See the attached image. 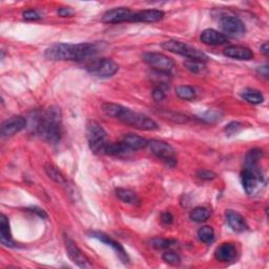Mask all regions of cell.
Here are the masks:
<instances>
[{
	"label": "cell",
	"mask_w": 269,
	"mask_h": 269,
	"mask_svg": "<svg viewBox=\"0 0 269 269\" xmlns=\"http://www.w3.org/2000/svg\"><path fill=\"white\" fill-rule=\"evenodd\" d=\"M35 132L46 142L56 144L60 141L62 129V114L59 108L51 107L34 115Z\"/></svg>",
	"instance_id": "6da1fadb"
},
{
	"label": "cell",
	"mask_w": 269,
	"mask_h": 269,
	"mask_svg": "<svg viewBox=\"0 0 269 269\" xmlns=\"http://www.w3.org/2000/svg\"><path fill=\"white\" fill-rule=\"evenodd\" d=\"M99 52L97 43H58L46 49L44 55L50 60L82 61L94 57Z\"/></svg>",
	"instance_id": "7a4b0ae2"
},
{
	"label": "cell",
	"mask_w": 269,
	"mask_h": 269,
	"mask_svg": "<svg viewBox=\"0 0 269 269\" xmlns=\"http://www.w3.org/2000/svg\"><path fill=\"white\" fill-rule=\"evenodd\" d=\"M102 111L109 117L117 119L140 131H156L159 129L158 124L145 115L136 113L120 104L105 102L102 104Z\"/></svg>",
	"instance_id": "3957f363"
},
{
	"label": "cell",
	"mask_w": 269,
	"mask_h": 269,
	"mask_svg": "<svg viewBox=\"0 0 269 269\" xmlns=\"http://www.w3.org/2000/svg\"><path fill=\"white\" fill-rule=\"evenodd\" d=\"M86 137L89 145L93 152L98 155H105V150L109 145L108 134L98 122L91 121L86 128Z\"/></svg>",
	"instance_id": "277c9868"
},
{
	"label": "cell",
	"mask_w": 269,
	"mask_h": 269,
	"mask_svg": "<svg viewBox=\"0 0 269 269\" xmlns=\"http://www.w3.org/2000/svg\"><path fill=\"white\" fill-rule=\"evenodd\" d=\"M241 180L243 188L249 196L257 194L263 186H265V178L259 165L245 166L241 174Z\"/></svg>",
	"instance_id": "5b68a950"
},
{
	"label": "cell",
	"mask_w": 269,
	"mask_h": 269,
	"mask_svg": "<svg viewBox=\"0 0 269 269\" xmlns=\"http://www.w3.org/2000/svg\"><path fill=\"white\" fill-rule=\"evenodd\" d=\"M162 47L171 53L184 56L190 60H197L201 62H205L208 60L207 55H205L203 52H201L198 49H195V47L185 44L184 42L178 41V40H172V39L167 40L162 43Z\"/></svg>",
	"instance_id": "8992f818"
},
{
	"label": "cell",
	"mask_w": 269,
	"mask_h": 269,
	"mask_svg": "<svg viewBox=\"0 0 269 269\" xmlns=\"http://www.w3.org/2000/svg\"><path fill=\"white\" fill-rule=\"evenodd\" d=\"M119 70V65L110 58L95 59L88 64V71L99 78H110Z\"/></svg>",
	"instance_id": "52a82bcc"
},
{
	"label": "cell",
	"mask_w": 269,
	"mask_h": 269,
	"mask_svg": "<svg viewBox=\"0 0 269 269\" xmlns=\"http://www.w3.org/2000/svg\"><path fill=\"white\" fill-rule=\"evenodd\" d=\"M147 146L153 155L164 161L168 166L174 167L177 164L175 149L168 143L160 140H150Z\"/></svg>",
	"instance_id": "ba28073f"
},
{
	"label": "cell",
	"mask_w": 269,
	"mask_h": 269,
	"mask_svg": "<svg viewBox=\"0 0 269 269\" xmlns=\"http://www.w3.org/2000/svg\"><path fill=\"white\" fill-rule=\"evenodd\" d=\"M143 61L151 66L156 72L165 74L170 72L175 65V62L168 56L157 52H148L144 54Z\"/></svg>",
	"instance_id": "9c48e42d"
},
{
	"label": "cell",
	"mask_w": 269,
	"mask_h": 269,
	"mask_svg": "<svg viewBox=\"0 0 269 269\" xmlns=\"http://www.w3.org/2000/svg\"><path fill=\"white\" fill-rule=\"evenodd\" d=\"M219 26L224 35L230 37H240L245 34L246 27L244 22L239 17L233 15H225L220 19Z\"/></svg>",
	"instance_id": "30bf717a"
},
{
	"label": "cell",
	"mask_w": 269,
	"mask_h": 269,
	"mask_svg": "<svg viewBox=\"0 0 269 269\" xmlns=\"http://www.w3.org/2000/svg\"><path fill=\"white\" fill-rule=\"evenodd\" d=\"M64 245L66 249V255L69 256L73 263H75L77 266L81 268H91L93 266L88 257L82 253L81 249L77 246L73 240L66 235L64 236Z\"/></svg>",
	"instance_id": "8fae6325"
},
{
	"label": "cell",
	"mask_w": 269,
	"mask_h": 269,
	"mask_svg": "<svg viewBox=\"0 0 269 269\" xmlns=\"http://www.w3.org/2000/svg\"><path fill=\"white\" fill-rule=\"evenodd\" d=\"M91 237L99 240L100 242H102L105 245L111 246L114 249V252L116 253L117 257L120 259V261L122 263H124V264L130 263V257L128 255V253L126 252V249L122 247V245L119 242L115 241V240H113L110 236L105 235L103 233H100V232H94L91 234Z\"/></svg>",
	"instance_id": "7c38bea8"
},
{
	"label": "cell",
	"mask_w": 269,
	"mask_h": 269,
	"mask_svg": "<svg viewBox=\"0 0 269 269\" xmlns=\"http://www.w3.org/2000/svg\"><path fill=\"white\" fill-rule=\"evenodd\" d=\"M133 13L129 7H116L105 12L102 16V21L110 24L130 22Z\"/></svg>",
	"instance_id": "4fadbf2b"
},
{
	"label": "cell",
	"mask_w": 269,
	"mask_h": 269,
	"mask_svg": "<svg viewBox=\"0 0 269 269\" xmlns=\"http://www.w3.org/2000/svg\"><path fill=\"white\" fill-rule=\"evenodd\" d=\"M26 127V119L21 116H15L2 122L0 127V134L3 138L12 137L15 134L21 132Z\"/></svg>",
	"instance_id": "5bb4252c"
},
{
	"label": "cell",
	"mask_w": 269,
	"mask_h": 269,
	"mask_svg": "<svg viewBox=\"0 0 269 269\" xmlns=\"http://www.w3.org/2000/svg\"><path fill=\"white\" fill-rule=\"evenodd\" d=\"M164 17V12L160 9H144L133 13L130 22H157Z\"/></svg>",
	"instance_id": "9a60e30c"
},
{
	"label": "cell",
	"mask_w": 269,
	"mask_h": 269,
	"mask_svg": "<svg viewBox=\"0 0 269 269\" xmlns=\"http://www.w3.org/2000/svg\"><path fill=\"white\" fill-rule=\"evenodd\" d=\"M223 54L229 58L237 59V60H252L254 58V53L251 49L246 46L241 45H230L227 46L223 51Z\"/></svg>",
	"instance_id": "2e32d148"
},
{
	"label": "cell",
	"mask_w": 269,
	"mask_h": 269,
	"mask_svg": "<svg viewBox=\"0 0 269 269\" xmlns=\"http://www.w3.org/2000/svg\"><path fill=\"white\" fill-rule=\"evenodd\" d=\"M225 218H226L227 224L234 230V232L243 233L245 232V230H247L248 226L244 217L242 215H240L239 213H237V211L232 210V209L226 210Z\"/></svg>",
	"instance_id": "e0dca14e"
},
{
	"label": "cell",
	"mask_w": 269,
	"mask_h": 269,
	"mask_svg": "<svg viewBox=\"0 0 269 269\" xmlns=\"http://www.w3.org/2000/svg\"><path fill=\"white\" fill-rule=\"evenodd\" d=\"M215 258L220 262H232L237 258V247L233 243L221 244L215 251Z\"/></svg>",
	"instance_id": "ac0fdd59"
},
{
	"label": "cell",
	"mask_w": 269,
	"mask_h": 269,
	"mask_svg": "<svg viewBox=\"0 0 269 269\" xmlns=\"http://www.w3.org/2000/svg\"><path fill=\"white\" fill-rule=\"evenodd\" d=\"M201 41L207 45H222L227 42V37L214 28H207L201 33Z\"/></svg>",
	"instance_id": "d6986e66"
},
{
	"label": "cell",
	"mask_w": 269,
	"mask_h": 269,
	"mask_svg": "<svg viewBox=\"0 0 269 269\" xmlns=\"http://www.w3.org/2000/svg\"><path fill=\"white\" fill-rule=\"evenodd\" d=\"M134 150L129 147L126 143L118 142V143H109V145L105 150V155H110L114 157H130Z\"/></svg>",
	"instance_id": "ffe728a7"
},
{
	"label": "cell",
	"mask_w": 269,
	"mask_h": 269,
	"mask_svg": "<svg viewBox=\"0 0 269 269\" xmlns=\"http://www.w3.org/2000/svg\"><path fill=\"white\" fill-rule=\"evenodd\" d=\"M0 240H1V243L4 246H7V247L16 246L15 245L16 243L13 241V239H12L8 219L4 215L0 216Z\"/></svg>",
	"instance_id": "44dd1931"
},
{
	"label": "cell",
	"mask_w": 269,
	"mask_h": 269,
	"mask_svg": "<svg viewBox=\"0 0 269 269\" xmlns=\"http://www.w3.org/2000/svg\"><path fill=\"white\" fill-rule=\"evenodd\" d=\"M122 142L126 143L129 147L134 149V151L138 149L145 148L148 145V141L146 139H144L140 136H137V134H128L123 137Z\"/></svg>",
	"instance_id": "7402d4cb"
},
{
	"label": "cell",
	"mask_w": 269,
	"mask_h": 269,
	"mask_svg": "<svg viewBox=\"0 0 269 269\" xmlns=\"http://www.w3.org/2000/svg\"><path fill=\"white\" fill-rule=\"evenodd\" d=\"M117 197L124 202V203L132 204V205H139L140 204V198L134 191L127 188H117L116 189Z\"/></svg>",
	"instance_id": "603a6c76"
},
{
	"label": "cell",
	"mask_w": 269,
	"mask_h": 269,
	"mask_svg": "<svg viewBox=\"0 0 269 269\" xmlns=\"http://www.w3.org/2000/svg\"><path fill=\"white\" fill-rule=\"evenodd\" d=\"M242 98L252 104H261L264 101V96L260 91L254 89H245L242 93Z\"/></svg>",
	"instance_id": "cb8c5ba5"
},
{
	"label": "cell",
	"mask_w": 269,
	"mask_h": 269,
	"mask_svg": "<svg viewBox=\"0 0 269 269\" xmlns=\"http://www.w3.org/2000/svg\"><path fill=\"white\" fill-rule=\"evenodd\" d=\"M46 175L49 176L53 181H55L56 183L61 184V185H66L67 181L65 179V177L63 176L62 172L57 168L56 166H54L53 164H50V163H47L44 167Z\"/></svg>",
	"instance_id": "d4e9b609"
},
{
	"label": "cell",
	"mask_w": 269,
	"mask_h": 269,
	"mask_svg": "<svg viewBox=\"0 0 269 269\" xmlns=\"http://www.w3.org/2000/svg\"><path fill=\"white\" fill-rule=\"evenodd\" d=\"M210 217V211L206 207L198 206L190 211L189 218L194 221V222H205L206 220Z\"/></svg>",
	"instance_id": "484cf974"
},
{
	"label": "cell",
	"mask_w": 269,
	"mask_h": 269,
	"mask_svg": "<svg viewBox=\"0 0 269 269\" xmlns=\"http://www.w3.org/2000/svg\"><path fill=\"white\" fill-rule=\"evenodd\" d=\"M176 94L178 97L182 100L190 101L194 100L196 97V91L194 88L189 85H180L176 89Z\"/></svg>",
	"instance_id": "4316f807"
},
{
	"label": "cell",
	"mask_w": 269,
	"mask_h": 269,
	"mask_svg": "<svg viewBox=\"0 0 269 269\" xmlns=\"http://www.w3.org/2000/svg\"><path fill=\"white\" fill-rule=\"evenodd\" d=\"M263 157V150L260 148H254L251 149L245 156V166L251 165H258L259 161Z\"/></svg>",
	"instance_id": "83f0119b"
},
{
	"label": "cell",
	"mask_w": 269,
	"mask_h": 269,
	"mask_svg": "<svg viewBox=\"0 0 269 269\" xmlns=\"http://www.w3.org/2000/svg\"><path fill=\"white\" fill-rule=\"evenodd\" d=\"M198 238L201 242L209 244L214 242L215 240V232L213 227L210 226H203L198 230Z\"/></svg>",
	"instance_id": "f1b7e54d"
},
{
	"label": "cell",
	"mask_w": 269,
	"mask_h": 269,
	"mask_svg": "<svg viewBox=\"0 0 269 269\" xmlns=\"http://www.w3.org/2000/svg\"><path fill=\"white\" fill-rule=\"evenodd\" d=\"M175 240H168V239H162V238H156L152 239L150 241V245L156 249H167L171 246L176 245Z\"/></svg>",
	"instance_id": "f546056e"
},
{
	"label": "cell",
	"mask_w": 269,
	"mask_h": 269,
	"mask_svg": "<svg viewBox=\"0 0 269 269\" xmlns=\"http://www.w3.org/2000/svg\"><path fill=\"white\" fill-rule=\"evenodd\" d=\"M184 66L190 73H193V74H200L202 71L205 69L204 62L197 61V60H190V59H187L184 62Z\"/></svg>",
	"instance_id": "4dcf8cb0"
},
{
	"label": "cell",
	"mask_w": 269,
	"mask_h": 269,
	"mask_svg": "<svg viewBox=\"0 0 269 269\" xmlns=\"http://www.w3.org/2000/svg\"><path fill=\"white\" fill-rule=\"evenodd\" d=\"M162 117L165 118L167 120H171L175 123H186L187 122V117L184 116V115L181 114H176V113H171V112H163Z\"/></svg>",
	"instance_id": "1f68e13d"
},
{
	"label": "cell",
	"mask_w": 269,
	"mask_h": 269,
	"mask_svg": "<svg viewBox=\"0 0 269 269\" xmlns=\"http://www.w3.org/2000/svg\"><path fill=\"white\" fill-rule=\"evenodd\" d=\"M162 259H163V261L169 265H178L181 262L179 255H177L175 252H171V251H167L163 254Z\"/></svg>",
	"instance_id": "d6a6232c"
},
{
	"label": "cell",
	"mask_w": 269,
	"mask_h": 269,
	"mask_svg": "<svg viewBox=\"0 0 269 269\" xmlns=\"http://www.w3.org/2000/svg\"><path fill=\"white\" fill-rule=\"evenodd\" d=\"M220 118H221V114L217 111H208L204 113L203 115H201V119L207 123H215L219 121Z\"/></svg>",
	"instance_id": "836d02e7"
},
{
	"label": "cell",
	"mask_w": 269,
	"mask_h": 269,
	"mask_svg": "<svg viewBox=\"0 0 269 269\" xmlns=\"http://www.w3.org/2000/svg\"><path fill=\"white\" fill-rule=\"evenodd\" d=\"M241 130H242V124L234 121V122H230L229 124H227L224 129V132L226 133L227 136H234V134H238Z\"/></svg>",
	"instance_id": "e575fe53"
},
{
	"label": "cell",
	"mask_w": 269,
	"mask_h": 269,
	"mask_svg": "<svg viewBox=\"0 0 269 269\" xmlns=\"http://www.w3.org/2000/svg\"><path fill=\"white\" fill-rule=\"evenodd\" d=\"M22 17L25 19V20H28V21H35V20H39V19H41V15L37 11H35V9H27V11H24L22 13Z\"/></svg>",
	"instance_id": "d590c367"
},
{
	"label": "cell",
	"mask_w": 269,
	"mask_h": 269,
	"mask_svg": "<svg viewBox=\"0 0 269 269\" xmlns=\"http://www.w3.org/2000/svg\"><path fill=\"white\" fill-rule=\"evenodd\" d=\"M152 98H153V100L157 101V102H160V101H162L163 99L165 98V91L163 90V88H162L161 85L160 86H157V88L153 89V91H152Z\"/></svg>",
	"instance_id": "8d00e7d4"
},
{
	"label": "cell",
	"mask_w": 269,
	"mask_h": 269,
	"mask_svg": "<svg viewBox=\"0 0 269 269\" xmlns=\"http://www.w3.org/2000/svg\"><path fill=\"white\" fill-rule=\"evenodd\" d=\"M198 177L202 180H213L217 177V175L215 174V172L210 171V170H207V169H202V170H199L198 171Z\"/></svg>",
	"instance_id": "74e56055"
},
{
	"label": "cell",
	"mask_w": 269,
	"mask_h": 269,
	"mask_svg": "<svg viewBox=\"0 0 269 269\" xmlns=\"http://www.w3.org/2000/svg\"><path fill=\"white\" fill-rule=\"evenodd\" d=\"M161 220L164 224L169 225V224H171L172 222H174V217H172V215L170 213H164V214H162Z\"/></svg>",
	"instance_id": "f35d334b"
},
{
	"label": "cell",
	"mask_w": 269,
	"mask_h": 269,
	"mask_svg": "<svg viewBox=\"0 0 269 269\" xmlns=\"http://www.w3.org/2000/svg\"><path fill=\"white\" fill-rule=\"evenodd\" d=\"M57 12H58V14L61 17H70L74 14L73 9L71 7H60Z\"/></svg>",
	"instance_id": "ab89813d"
},
{
	"label": "cell",
	"mask_w": 269,
	"mask_h": 269,
	"mask_svg": "<svg viewBox=\"0 0 269 269\" xmlns=\"http://www.w3.org/2000/svg\"><path fill=\"white\" fill-rule=\"evenodd\" d=\"M259 73H260L262 76H264L265 78H267L268 77V66L267 65L261 66L260 69H259Z\"/></svg>",
	"instance_id": "60d3db41"
},
{
	"label": "cell",
	"mask_w": 269,
	"mask_h": 269,
	"mask_svg": "<svg viewBox=\"0 0 269 269\" xmlns=\"http://www.w3.org/2000/svg\"><path fill=\"white\" fill-rule=\"evenodd\" d=\"M261 52H262L265 56L268 55V53H269V47H268V43H267V42H265L263 45H261Z\"/></svg>",
	"instance_id": "b9f144b4"
}]
</instances>
